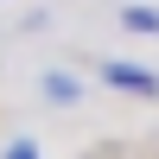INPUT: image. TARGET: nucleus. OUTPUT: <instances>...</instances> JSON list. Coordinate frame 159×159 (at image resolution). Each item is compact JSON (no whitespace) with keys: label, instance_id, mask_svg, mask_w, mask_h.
I'll use <instances>...</instances> for the list:
<instances>
[{"label":"nucleus","instance_id":"7ed1b4c3","mask_svg":"<svg viewBox=\"0 0 159 159\" xmlns=\"http://www.w3.org/2000/svg\"><path fill=\"white\" fill-rule=\"evenodd\" d=\"M45 96L51 102H76V76H45Z\"/></svg>","mask_w":159,"mask_h":159},{"label":"nucleus","instance_id":"f257e3e1","mask_svg":"<svg viewBox=\"0 0 159 159\" xmlns=\"http://www.w3.org/2000/svg\"><path fill=\"white\" fill-rule=\"evenodd\" d=\"M96 70H102V83H108V89H127V96H147V102H159V70H147V64L102 57Z\"/></svg>","mask_w":159,"mask_h":159},{"label":"nucleus","instance_id":"20e7f679","mask_svg":"<svg viewBox=\"0 0 159 159\" xmlns=\"http://www.w3.org/2000/svg\"><path fill=\"white\" fill-rule=\"evenodd\" d=\"M7 159H38V140H13V147H7Z\"/></svg>","mask_w":159,"mask_h":159},{"label":"nucleus","instance_id":"f03ea898","mask_svg":"<svg viewBox=\"0 0 159 159\" xmlns=\"http://www.w3.org/2000/svg\"><path fill=\"white\" fill-rule=\"evenodd\" d=\"M121 25H127V32H159V7H127Z\"/></svg>","mask_w":159,"mask_h":159}]
</instances>
